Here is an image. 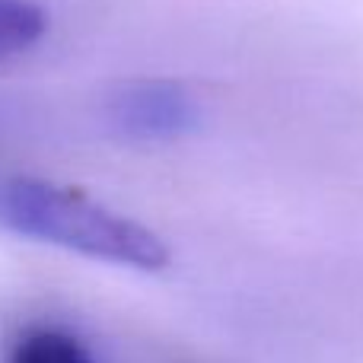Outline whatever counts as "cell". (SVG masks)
Wrapping results in <instances>:
<instances>
[{"mask_svg":"<svg viewBox=\"0 0 363 363\" xmlns=\"http://www.w3.org/2000/svg\"><path fill=\"white\" fill-rule=\"evenodd\" d=\"M0 226L99 262L140 271L169 264V249L153 230L51 182L0 179Z\"/></svg>","mask_w":363,"mask_h":363,"instance_id":"obj_1","label":"cell"},{"mask_svg":"<svg viewBox=\"0 0 363 363\" xmlns=\"http://www.w3.org/2000/svg\"><path fill=\"white\" fill-rule=\"evenodd\" d=\"M108 118L138 140H172L198 125L201 112L191 93L169 80L128 83L108 99Z\"/></svg>","mask_w":363,"mask_h":363,"instance_id":"obj_2","label":"cell"},{"mask_svg":"<svg viewBox=\"0 0 363 363\" xmlns=\"http://www.w3.org/2000/svg\"><path fill=\"white\" fill-rule=\"evenodd\" d=\"M6 363H96L93 354L61 328H32L13 345Z\"/></svg>","mask_w":363,"mask_h":363,"instance_id":"obj_3","label":"cell"},{"mask_svg":"<svg viewBox=\"0 0 363 363\" xmlns=\"http://www.w3.org/2000/svg\"><path fill=\"white\" fill-rule=\"evenodd\" d=\"M45 13L29 0H0V64L19 57L45 35Z\"/></svg>","mask_w":363,"mask_h":363,"instance_id":"obj_4","label":"cell"}]
</instances>
